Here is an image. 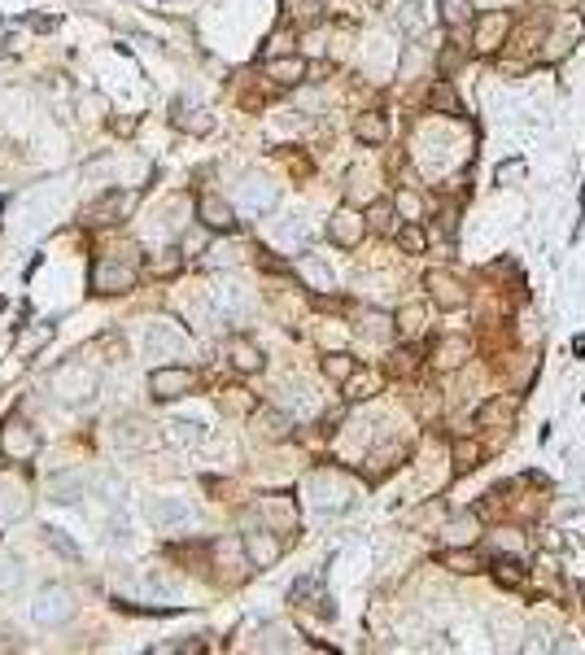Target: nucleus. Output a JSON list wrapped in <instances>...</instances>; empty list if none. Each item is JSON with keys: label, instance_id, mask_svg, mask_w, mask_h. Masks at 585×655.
<instances>
[{"label": "nucleus", "instance_id": "2", "mask_svg": "<svg viewBox=\"0 0 585 655\" xmlns=\"http://www.w3.org/2000/svg\"><path fill=\"white\" fill-rule=\"evenodd\" d=\"M0 450H4V458H13V463H31L39 455V437H35V428L22 415H9L4 428H0Z\"/></svg>", "mask_w": 585, "mask_h": 655}, {"label": "nucleus", "instance_id": "30", "mask_svg": "<svg viewBox=\"0 0 585 655\" xmlns=\"http://www.w3.org/2000/svg\"><path fill=\"white\" fill-rule=\"evenodd\" d=\"M397 245H402L406 254H423V245H428V236H423V231L415 228V223H411V228H402V231H397Z\"/></svg>", "mask_w": 585, "mask_h": 655}, {"label": "nucleus", "instance_id": "32", "mask_svg": "<svg viewBox=\"0 0 585 655\" xmlns=\"http://www.w3.org/2000/svg\"><path fill=\"white\" fill-rule=\"evenodd\" d=\"M502 415H511V397H498V402H489L485 411L476 415L481 424H493V420H502Z\"/></svg>", "mask_w": 585, "mask_h": 655}, {"label": "nucleus", "instance_id": "11", "mask_svg": "<svg viewBox=\"0 0 585 655\" xmlns=\"http://www.w3.org/2000/svg\"><path fill=\"white\" fill-rule=\"evenodd\" d=\"M362 228H367V219H358L354 210H336V214H332V223H327L332 240H336V245H345V249L362 240Z\"/></svg>", "mask_w": 585, "mask_h": 655}, {"label": "nucleus", "instance_id": "18", "mask_svg": "<svg viewBox=\"0 0 585 655\" xmlns=\"http://www.w3.org/2000/svg\"><path fill=\"white\" fill-rule=\"evenodd\" d=\"M254 428H258L266 441H280V437H289L292 432V420L289 415H280V411H254Z\"/></svg>", "mask_w": 585, "mask_h": 655}, {"label": "nucleus", "instance_id": "21", "mask_svg": "<svg viewBox=\"0 0 585 655\" xmlns=\"http://www.w3.org/2000/svg\"><path fill=\"white\" fill-rule=\"evenodd\" d=\"M354 135L362 140V144H380L385 135H389V123L380 118V114H362L354 123Z\"/></svg>", "mask_w": 585, "mask_h": 655}, {"label": "nucleus", "instance_id": "12", "mask_svg": "<svg viewBox=\"0 0 585 655\" xmlns=\"http://www.w3.org/2000/svg\"><path fill=\"white\" fill-rule=\"evenodd\" d=\"M428 289H432V301H441L446 310H458L467 301V293L458 289V280L446 275V271H428Z\"/></svg>", "mask_w": 585, "mask_h": 655}, {"label": "nucleus", "instance_id": "1", "mask_svg": "<svg viewBox=\"0 0 585 655\" xmlns=\"http://www.w3.org/2000/svg\"><path fill=\"white\" fill-rule=\"evenodd\" d=\"M135 249H127V258H100L92 266V289L97 293H131L135 289Z\"/></svg>", "mask_w": 585, "mask_h": 655}, {"label": "nucleus", "instance_id": "9", "mask_svg": "<svg viewBox=\"0 0 585 655\" xmlns=\"http://www.w3.org/2000/svg\"><path fill=\"white\" fill-rule=\"evenodd\" d=\"M258 516L271 524V528H280V533H284V528L297 524V507H292L289 493H266V498H258Z\"/></svg>", "mask_w": 585, "mask_h": 655}, {"label": "nucleus", "instance_id": "6", "mask_svg": "<svg viewBox=\"0 0 585 655\" xmlns=\"http://www.w3.org/2000/svg\"><path fill=\"white\" fill-rule=\"evenodd\" d=\"M70 616H74V603H70V594L62 586H48L35 598V621L39 624H65Z\"/></svg>", "mask_w": 585, "mask_h": 655}, {"label": "nucleus", "instance_id": "8", "mask_svg": "<svg viewBox=\"0 0 585 655\" xmlns=\"http://www.w3.org/2000/svg\"><path fill=\"white\" fill-rule=\"evenodd\" d=\"M280 542H275V533H266V528H249L245 533V555H249V563L254 568H271L275 559H280Z\"/></svg>", "mask_w": 585, "mask_h": 655}, {"label": "nucleus", "instance_id": "28", "mask_svg": "<svg viewBox=\"0 0 585 655\" xmlns=\"http://www.w3.org/2000/svg\"><path fill=\"white\" fill-rule=\"evenodd\" d=\"M367 228H376V231H389L393 228V205H389V201H376V205L367 210Z\"/></svg>", "mask_w": 585, "mask_h": 655}, {"label": "nucleus", "instance_id": "17", "mask_svg": "<svg viewBox=\"0 0 585 655\" xmlns=\"http://www.w3.org/2000/svg\"><path fill=\"white\" fill-rule=\"evenodd\" d=\"M472 354V345L463 341V336H450V341H441L437 345V354H432V362L441 367V371H455V367H463V359Z\"/></svg>", "mask_w": 585, "mask_h": 655}, {"label": "nucleus", "instance_id": "36", "mask_svg": "<svg viewBox=\"0 0 585 655\" xmlns=\"http://www.w3.org/2000/svg\"><path fill=\"white\" fill-rule=\"evenodd\" d=\"M109 127L118 131V135H131V131H135V118H114Z\"/></svg>", "mask_w": 585, "mask_h": 655}, {"label": "nucleus", "instance_id": "26", "mask_svg": "<svg viewBox=\"0 0 585 655\" xmlns=\"http://www.w3.org/2000/svg\"><path fill=\"white\" fill-rule=\"evenodd\" d=\"M441 18H446L450 27H463V22L472 18V0H441Z\"/></svg>", "mask_w": 585, "mask_h": 655}, {"label": "nucleus", "instance_id": "24", "mask_svg": "<svg viewBox=\"0 0 585 655\" xmlns=\"http://www.w3.org/2000/svg\"><path fill=\"white\" fill-rule=\"evenodd\" d=\"M166 441H175V446H196V441H201V424L170 420V424H166Z\"/></svg>", "mask_w": 585, "mask_h": 655}, {"label": "nucleus", "instance_id": "31", "mask_svg": "<svg viewBox=\"0 0 585 655\" xmlns=\"http://www.w3.org/2000/svg\"><path fill=\"white\" fill-rule=\"evenodd\" d=\"M476 458H481V450H476V441H455V467H476Z\"/></svg>", "mask_w": 585, "mask_h": 655}, {"label": "nucleus", "instance_id": "35", "mask_svg": "<svg viewBox=\"0 0 585 655\" xmlns=\"http://www.w3.org/2000/svg\"><path fill=\"white\" fill-rule=\"evenodd\" d=\"M498 581L516 586V581H520V563H507V559H502V563H498Z\"/></svg>", "mask_w": 585, "mask_h": 655}, {"label": "nucleus", "instance_id": "7", "mask_svg": "<svg viewBox=\"0 0 585 655\" xmlns=\"http://www.w3.org/2000/svg\"><path fill=\"white\" fill-rule=\"evenodd\" d=\"M131 205H135V193H105L100 201H92L88 210H83V219L88 223H114V219H123V214H131Z\"/></svg>", "mask_w": 585, "mask_h": 655}, {"label": "nucleus", "instance_id": "10", "mask_svg": "<svg viewBox=\"0 0 585 655\" xmlns=\"http://www.w3.org/2000/svg\"><path fill=\"white\" fill-rule=\"evenodd\" d=\"M228 362L240 371V376H254V371H262V350L249 341V336H231L228 341Z\"/></svg>", "mask_w": 585, "mask_h": 655}, {"label": "nucleus", "instance_id": "4", "mask_svg": "<svg viewBox=\"0 0 585 655\" xmlns=\"http://www.w3.org/2000/svg\"><path fill=\"white\" fill-rule=\"evenodd\" d=\"M53 393H57L62 402H88V397L97 393V376L83 371V362H65V367L53 371Z\"/></svg>", "mask_w": 585, "mask_h": 655}, {"label": "nucleus", "instance_id": "20", "mask_svg": "<svg viewBox=\"0 0 585 655\" xmlns=\"http://www.w3.org/2000/svg\"><path fill=\"white\" fill-rule=\"evenodd\" d=\"M175 127L193 131V135H205V131H214V118L201 114V109H184V105H175Z\"/></svg>", "mask_w": 585, "mask_h": 655}, {"label": "nucleus", "instance_id": "27", "mask_svg": "<svg viewBox=\"0 0 585 655\" xmlns=\"http://www.w3.org/2000/svg\"><path fill=\"white\" fill-rule=\"evenodd\" d=\"M441 563L455 568V572H476V568H481V555H472V551H446Z\"/></svg>", "mask_w": 585, "mask_h": 655}, {"label": "nucleus", "instance_id": "37", "mask_svg": "<svg viewBox=\"0 0 585 655\" xmlns=\"http://www.w3.org/2000/svg\"><path fill=\"white\" fill-rule=\"evenodd\" d=\"M397 205H402V210H406V214H411V219H415V214H420V201H415V196H402V201H397Z\"/></svg>", "mask_w": 585, "mask_h": 655}, {"label": "nucleus", "instance_id": "33", "mask_svg": "<svg viewBox=\"0 0 585 655\" xmlns=\"http://www.w3.org/2000/svg\"><path fill=\"white\" fill-rule=\"evenodd\" d=\"M149 516L158 524H179V520H188V511L184 507H149Z\"/></svg>", "mask_w": 585, "mask_h": 655}, {"label": "nucleus", "instance_id": "15", "mask_svg": "<svg viewBox=\"0 0 585 655\" xmlns=\"http://www.w3.org/2000/svg\"><path fill=\"white\" fill-rule=\"evenodd\" d=\"M266 79H275L280 88H292V83L306 79V62L301 57H271L266 62Z\"/></svg>", "mask_w": 585, "mask_h": 655}, {"label": "nucleus", "instance_id": "14", "mask_svg": "<svg viewBox=\"0 0 585 655\" xmlns=\"http://www.w3.org/2000/svg\"><path fill=\"white\" fill-rule=\"evenodd\" d=\"M83 490H88L83 472H53V476H48V493H53L57 502H74V498H83Z\"/></svg>", "mask_w": 585, "mask_h": 655}, {"label": "nucleus", "instance_id": "5", "mask_svg": "<svg viewBox=\"0 0 585 655\" xmlns=\"http://www.w3.org/2000/svg\"><path fill=\"white\" fill-rule=\"evenodd\" d=\"M196 223L205 231H236V210H231L223 196H214V193H205V196H196Z\"/></svg>", "mask_w": 585, "mask_h": 655}, {"label": "nucleus", "instance_id": "19", "mask_svg": "<svg viewBox=\"0 0 585 655\" xmlns=\"http://www.w3.org/2000/svg\"><path fill=\"white\" fill-rule=\"evenodd\" d=\"M502 31H507V13H489V18H481V22H476V39H481L476 48H485V53L498 48Z\"/></svg>", "mask_w": 585, "mask_h": 655}, {"label": "nucleus", "instance_id": "22", "mask_svg": "<svg viewBox=\"0 0 585 655\" xmlns=\"http://www.w3.org/2000/svg\"><path fill=\"white\" fill-rule=\"evenodd\" d=\"M393 328H397L402 336H420L423 332V306H402V310L393 315Z\"/></svg>", "mask_w": 585, "mask_h": 655}, {"label": "nucleus", "instance_id": "3", "mask_svg": "<svg viewBox=\"0 0 585 655\" xmlns=\"http://www.w3.org/2000/svg\"><path fill=\"white\" fill-rule=\"evenodd\" d=\"M193 385H196L193 367H179V362H166V367H153V376H149V393H153L158 402H175V397L193 393Z\"/></svg>", "mask_w": 585, "mask_h": 655}, {"label": "nucleus", "instance_id": "29", "mask_svg": "<svg viewBox=\"0 0 585 655\" xmlns=\"http://www.w3.org/2000/svg\"><path fill=\"white\" fill-rule=\"evenodd\" d=\"M362 324H367V336H376V341H385L389 332H397V328H389L393 319H389V315H380V310H367V319H362Z\"/></svg>", "mask_w": 585, "mask_h": 655}, {"label": "nucleus", "instance_id": "34", "mask_svg": "<svg viewBox=\"0 0 585 655\" xmlns=\"http://www.w3.org/2000/svg\"><path fill=\"white\" fill-rule=\"evenodd\" d=\"M432 105H446L450 114H458V100H455V92H450L446 83H437V88H432Z\"/></svg>", "mask_w": 585, "mask_h": 655}, {"label": "nucleus", "instance_id": "16", "mask_svg": "<svg viewBox=\"0 0 585 655\" xmlns=\"http://www.w3.org/2000/svg\"><path fill=\"white\" fill-rule=\"evenodd\" d=\"M31 511V498L22 485H0V520H18Z\"/></svg>", "mask_w": 585, "mask_h": 655}, {"label": "nucleus", "instance_id": "25", "mask_svg": "<svg viewBox=\"0 0 585 655\" xmlns=\"http://www.w3.org/2000/svg\"><path fill=\"white\" fill-rule=\"evenodd\" d=\"M289 13L301 22V27H310V22H319V13H324V0H289Z\"/></svg>", "mask_w": 585, "mask_h": 655}, {"label": "nucleus", "instance_id": "23", "mask_svg": "<svg viewBox=\"0 0 585 655\" xmlns=\"http://www.w3.org/2000/svg\"><path fill=\"white\" fill-rule=\"evenodd\" d=\"M354 371H358V362L350 359V354H327V359H324V376H327V380H341V385H345Z\"/></svg>", "mask_w": 585, "mask_h": 655}, {"label": "nucleus", "instance_id": "13", "mask_svg": "<svg viewBox=\"0 0 585 655\" xmlns=\"http://www.w3.org/2000/svg\"><path fill=\"white\" fill-rule=\"evenodd\" d=\"M114 441L127 446V450H140V446L153 441V428L144 424L140 415H127V420H118V428H114Z\"/></svg>", "mask_w": 585, "mask_h": 655}]
</instances>
